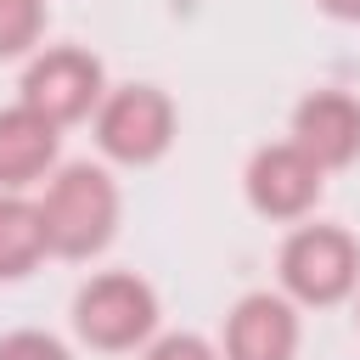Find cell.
<instances>
[{
	"mask_svg": "<svg viewBox=\"0 0 360 360\" xmlns=\"http://www.w3.org/2000/svg\"><path fill=\"white\" fill-rule=\"evenodd\" d=\"M360 276V253L343 231L332 225H304L287 248H281V281L304 298V304H332L354 287Z\"/></svg>",
	"mask_w": 360,
	"mask_h": 360,
	"instance_id": "obj_2",
	"label": "cell"
},
{
	"mask_svg": "<svg viewBox=\"0 0 360 360\" xmlns=\"http://www.w3.org/2000/svg\"><path fill=\"white\" fill-rule=\"evenodd\" d=\"M45 253V219L22 197H0V276H22Z\"/></svg>",
	"mask_w": 360,
	"mask_h": 360,
	"instance_id": "obj_10",
	"label": "cell"
},
{
	"mask_svg": "<svg viewBox=\"0 0 360 360\" xmlns=\"http://www.w3.org/2000/svg\"><path fill=\"white\" fill-rule=\"evenodd\" d=\"M73 321H79V332H84L96 349H129L135 338L152 332L158 304H152V287L135 281V276H96V281L79 292Z\"/></svg>",
	"mask_w": 360,
	"mask_h": 360,
	"instance_id": "obj_3",
	"label": "cell"
},
{
	"mask_svg": "<svg viewBox=\"0 0 360 360\" xmlns=\"http://www.w3.org/2000/svg\"><path fill=\"white\" fill-rule=\"evenodd\" d=\"M326 11H338V17H360V0H321Z\"/></svg>",
	"mask_w": 360,
	"mask_h": 360,
	"instance_id": "obj_14",
	"label": "cell"
},
{
	"mask_svg": "<svg viewBox=\"0 0 360 360\" xmlns=\"http://www.w3.org/2000/svg\"><path fill=\"white\" fill-rule=\"evenodd\" d=\"M292 343H298V321L281 298L253 292L231 309V326H225L231 360H292Z\"/></svg>",
	"mask_w": 360,
	"mask_h": 360,
	"instance_id": "obj_8",
	"label": "cell"
},
{
	"mask_svg": "<svg viewBox=\"0 0 360 360\" xmlns=\"http://www.w3.org/2000/svg\"><path fill=\"white\" fill-rule=\"evenodd\" d=\"M146 360H214V349H208L202 338H191V332H174V338H163Z\"/></svg>",
	"mask_w": 360,
	"mask_h": 360,
	"instance_id": "obj_13",
	"label": "cell"
},
{
	"mask_svg": "<svg viewBox=\"0 0 360 360\" xmlns=\"http://www.w3.org/2000/svg\"><path fill=\"white\" fill-rule=\"evenodd\" d=\"M45 6L39 0H0V56H17L39 39Z\"/></svg>",
	"mask_w": 360,
	"mask_h": 360,
	"instance_id": "obj_11",
	"label": "cell"
},
{
	"mask_svg": "<svg viewBox=\"0 0 360 360\" xmlns=\"http://www.w3.org/2000/svg\"><path fill=\"white\" fill-rule=\"evenodd\" d=\"M56 158V124L45 112H34L28 101L0 112V186H22L34 174H45V163Z\"/></svg>",
	"mask_w": 360,
	"mask_h": 360,
	"instance_id": "obj_9",
	"label": "cell"
},
{
	"mask_svg": "<svg viewBox=\"0 0 360 360\" xmlns=\"http://www.w3.org/2000/svg\"><path fill=\"white\" fill-rule=\"evenodd\" d=\"M292 135H298L292 146H304L321 169L349 163V158L360 152V101H349V96H338V90H321V96H309V101L298 107Z\"/></svg>",
	"mask_w": 360,
	"mask_h": 360,
	"instance_id": "obj_7",
	"label": "cell"
},
{
	"mask_svg": "<svg viewBox=\"0 0 360 360\" xmlns=\"http://www.w3.org/2000/svg\"><path fill=\"white\" fill-rule=\"evenodd\" d=\"M169 129H174V112H169L163 90H152V84H129V90H118V96L101 107V118H96L101 146H107L112 158H124V163H146V158H158V152L169 146Z\"/></svg>",
	"mask_w": 360,
	"mask_h": 360,
	"instance_id": "obj_4",
	"label": "cell"
},
{
	"mask_svg": "<svg viewBox=\"0 0 360 360\" xmlns=\"http://www.w3.org/2000/svg\"><path fill=\"white\" fill-rule=\"evenodd\" d=\"M0 360H68V349L45 332H11L0 338Z\"/></svg>",
	"mask_w": 360,
	"mask_h": 360,
	"instance_id": "obj_12",
	"label": "cell"
},
{
	"mask_svg": "<svg viewBox=\"0 0 360 360\" xmlns=\"http://www.w3.org/2000/svg\"><path fill=\"white\" fill-rule=\"evenodd\" d=\"M315 191H321V163L304 152V146H264L259 158H253V169H248V197H253V208L259 214H270V219H292V214H304L309 202H315Z\"/></svg>",
	"mask_w": 360,
	"mask_h": 360,
	"instance_id": "obj_6",
	"label": "cell"
},
{
	"mask_svg": "<svg viewBox=\"0 0 360 360\" xmlns=\"http://www.w3.org/2000/svg\"><path fill=\"white\" fill-rule=\"evenodd\" d=\"M39 219H45V248L56 253H96L107 236H112V219H118V191L101 169L90 163H73L51 180L45 202H39Z\"/></svg>",
	"mask_w": 360,
	"mask_h": 360,
	"instance_id": "obj_1",
	"label": "cell"
},
{
	"mask_svg": "<svg viewBox=\"0 0 360 360\" xmlns=\"http://www.w3.org/2000/svg\"><path fill=\"white\" fill-rule=\"evenodd\" d=\"M101 96V62L90 51H45L28 79H22V101L34 112H45L51 124H68L79 112H90V101Z\"/></svg>",
	"mask_w": 360,
	"mask_h": 360,
	"instance_id": "obj_5",
	"label": "cell"
}]
</instances>
